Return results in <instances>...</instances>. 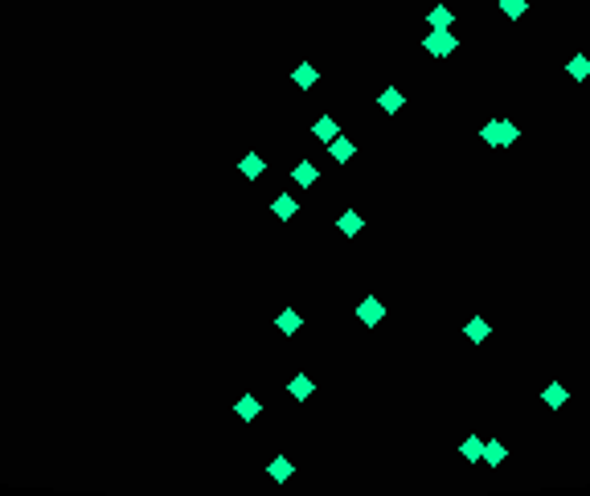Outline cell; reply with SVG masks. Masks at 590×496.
Instances as JSON below:
<instances>
[{
    "label": "cell",
    "mask_w": 590,
    "mask_h": 496,
    "mask_svg": "<svg viewBox=\"0 0 590 496\" xmlns=\"http://www.w3.org/2000/svg\"><path fill=\"white\" fill-rule=\"evenodd\" d=\"M422 49H426L431 58H451L455 49H459V37H455L451 29H431V33L422 37Z\"/></svg>",
    "instance_id": "obj_1"
},
{
    "label": "cell",
    "mask_w": 590,
    "mask_h": 496,
    "mask_svg": "<svg viewBox=\"0 0 590 496\" xmlns=\"http://www.w3.org/2000/svg\"><path fill=\"white\" fill-rule=\"evenodd\" d=\"M357 320H361L365 328H373V324H381V320H385V304H381L377 296H365L361 304H357Z\"/></svg>",
    "instance_id": "obj_2"
},
{
    "label": "cell",
    "mask_w": 590,
    "mask_h": 496,
    "mask_svg": "<svg viewBox=\"0 0 590 496\" xmlns=\"http://www.w3.org/2000/svg\"><path fill=\"white\" fill-rule=\"evenodd\" d=\"M377 107H381L385 115H398V111L406 107V94H402L398 87H385L381 94H377Z\"/></svg>",
    "instance_id": "obj_3"
},
{
    "label": "cell",
    "mask_w": 590,
    "mask_h": 496,
    "mask_svg": "<svg viewBox=\"0 0 590 496\" xmlns=\"http://www.w3.org/2000/svg\"><path fill=\"white\" fill-rule=\"evenodd\" d=\"M267 476H271L275 484H287V480L295 476V463H291L287 455H275L271 463H267Z\"/></svg>",
    "instance_id": "obj_4"
},
{
    "label": "cell",
    "mask_w": 590,
    "mask_h": 496,
    "mask_svg": "<svg viewBox=\"0 0 590 496\" xmlns=\"http://www.w3.org/2000/svg\"><path fill=\"white\" fill-rule=\"evenodd\" d=\"M488 332H492V324H488L484 316H471V320L463 324V336H467L471 345H484V341H488Z\"/></svg>",
    "instance_id": "obj_5"
},
{
    "label": "cell",
    "mask_w": 590,
    "mask_h": 496,
    "mask_svg": "<svg viewBox=\"0 0 590 496\" xmlns=\"http://www.w3.org/2000/svg\"><path fill=\"white\" fill-rule=\"evenodd\" d=\"M291 180H295L300 189H312V185H316V180H320V169H316V164H312V160H300V164L291 169Z\"/></svg>",
    "instance_id": "obj_6"
},
{
    "label": "cell",
    "mask_w": 590,
    "mask_h": 496,
    "mask_svg": "<svg viewBox=\"0 0 590 496\" xmlns=\"http://www.w3.org/2000/svg\"><path fill=\"white\" fill-rule=\"evenodd\" d=\"M566 398H570V390H566L562 382H549V386L541 390V402L549 406V410H562V406H566Z\"/></svg>",
    "instance_id": "obj_7"
},
{
    "label": "cell",
    "mask_w": 590,
    "mask_h": 496,
    "mask_svg": "<svg viewBox=\"0 0 590 496\" xmlns=\"http://www.w3.org/2000/svg\"><path fill=\"white\" fill-rule=\"evenodd\" d=\"M336 230H340L345 238H353V234H361V230H365V218L357 214V209H345V214L336 218Z\"/></svg>",
    "instance_id": "obj_8"
},
{
    "label": "cell",
    "mask_w": 590,
    "mask_h": 496,
    "mask_svg": "<svg viewBox=\"0 0 590 496\" xmlns=\"http://www.w3.org/2000/svg\"><path fill=\"white\" fill-rule=\"evenodd\" d=\"M316 78H320V70L312 66V62H300L295 70H291V83L300 90H308V87H316Z\"/></svg>",
    "instance_id": "obj_9"
},
{
    "label": "cell",
    "mask_w": 590,
    "mask_h": 496,
    "mask_svg": "<svg viewBox=\"0 0 590 496\" xmlns=\"http://www.w3.org/2000/svg\"><path fill=\"white\" fill-rule=\"evenodd\" d=\"M328 152H332V160H336V164H349L357 148H353V139H345V135H336V139H328Z\"/></svg>",
    "instance_id": "obj_10"
},
{
    "label": "cell",
    "mask_w": 590,
    "mask_h": 496,
    "mask_svg": "<svg viewBox=\"0 0 590 496\" xmlns=\"http://www.w3.org/2000/svg\"><path fill=\"white\" fill-rule=\"evenodd\" d=\"M234 410H238V418H242V422H254V418L263 414V402H259L254 394H242V398H238V406H234Z\"/></svg>",
    "instance_id": "obj_11"
},
{
    "label": "cell",
    "mask_w": 590,
    "mask_h": 496,
    "mask_svg": "<svg viewBox=\"0 0 590 496\" xmlns=\"http://www.w3.org/2000/svg\"><path fill=\"white\" fill-rule=\"evenodd\" d=\"M271 214L279 218V222H291V218L300 214V205H295V197H287V193H283V197H275V201H271Z\"/></svg>",
    "instance_id": "obj_12"
},
{
    "label": "cell",
    "mask_w": 590,
    "mask_h": 496,
    "mask_svg": "<svg viewBox=\"0 0 590 496\" xmlns=\"http://www.w3.org/2000/svg\"><path fill=\"white\" fill-rule=\"evenodd\" d=\"M300 324H304V316L295 312V308H283V312H279V320H275V328H279L283 336H291V332H300Z\"/></svg>",
    "instance_id": "obj_13"
},
{
    "label": "cell",
    "mask_w": 590,
    "mask_h": 496,
    "mask_svg": "<svg viewBox=\"0 0 590 496\" xmlns=\"http://www.w3.org/2000/svg\"><path fill=\"white\" fill-rule=\"evenodd\" d=\"M566 74H570L574 83H587V78H590V58H587V53H574V58L566 62Z\"/></svg>",
    "instance_id": "obj_14"
},
{
    "label": "cell",
    "mask_w": 590,
    "mask_h": 496,
    "mask_svg": "<svg viewBox=\"0 0 590 496\" xmlns=\"http://www.w3.org/2000/svg\"><path fill=\"white\" fill-rule=\"evenodd\" d=\"M312 390H316V382H312V377H304V373L287 382V394H291L295 402H304V398H312Z\"/></svg>",
    "instance_id": "obj_15"
},
{
    "label": "cell",
    "mask_w": 590,
    "mask_h": 496,
    "mask_svg": "<svg viewBox=\"0 0 590 496\" xmlns=\"http://www.w3.org/2000/svg\"><path fill=\"white\" fill-rule=\"evenodd\" d=\"M238 173H242V177H263V173H267V160H263V156H259V152H250V156H242V164H238Z\"/></svg>",
    "instance_id": "obj_16"
},
{
    "label": "cell",
    "mask_w": 590,
    "mask_h": 496,
    "mask_svg": "<svg viewBox=\"0 0 590 496\" xmlns=\"http://www.w3.org/2000/svg\"><path fill=\"white\" fill-rule=\"evenodd\" d=\"M459 455H463L467 463H480V459H484V439H476V435H467V439L459 443Z\"/></svg>",
    "instance_id": "obj_17"
},
{
    "label": "cell",
    "mask_w": 590,
    "mask_h": 496,
    "mask_svg": "<svg viewBox=\"0 0 590 496\" xmlns=\"http://www.w3.org/2000/svg\"><path fill=\"white\" fill-rule=\"evenodd\" d=\"M504 459H508V447H504L500 439H488V443H484V463H488V468H500Z\"/></svg>",
    "instance_id": "obj_18"
},
{
    "label": "cell",
    "mask_w": 590,
    "mask_h": 496,
    "mask_svg": "<svg viewBox=\"0 0 590 496\" xmlns=\"http://www.w3.org/2000/svg\"><path fill=\"white\" fill-rule=\"evenodd\" d=\"M426 21H431V29H451L455 12H451V8H447V4H435V8L426 12Z\"/></svg>",
    "instance_id": "obj_19"
},
{
    "label": "cell",
    "mask_w": 590,
    "mask_h": 496,
    "mask_svg": "<svg viewBox=\"0 0 590 496\" xmlns=\"http://www.w3.org/2000/svg\"><path fill=\"white\" fill-rule=\"evenodd\" d=\"M312 135L328 144V139H336V135H340V128H336V119H332V115H324V119H316V128H312Z\"/></svg>",
    "instance_id": "obj_20"
},
{
    "label": "cell",
    "mask_w": 590,
    "mask_h": 496,
    "mask_svg": "<svg viewBox=\"0 0 590 496\" xmlns=\"http://www.w3.org/2000/svg\"><path fill=\"white\" fill-rule=\"evenodd\" d=\"M500 119V148H512L517 139H521V128L512 123V119H504V115H496Z\"/></svg>",
    "instance_id": "obj_21"
},
{
    "label": "cell",
    "mask_w": 590,
    "mask_h": 496,
    "mask_svg": "<svg viewBox=\"0 0 590 496\" xmlns=\"http://www.w3.org/2000/svg\"><path fill=\"white\" fill-rule=\"evenodd\" d=\"M500 4V12L508 17V21H521L525 12H529V0H496Z\"/></svg>",
    "instance_id": "obj_22"
},
{
    "label": "cell",
    "mask_w": 590,
    "mask_h": 496,
    "mask_svg": "<svg viewBox=\"0 0 590 496\" xmlns=\"http://www.w3.org/2000/svg\"><path fill=\"white\" fill-rule=\"evenodd\" d=\"M480 135H484L488 148H500V119H488V123L480 128Z\"/></svg>",
    "instance_id": "obj_23"
}]
</instances>
